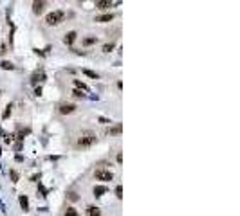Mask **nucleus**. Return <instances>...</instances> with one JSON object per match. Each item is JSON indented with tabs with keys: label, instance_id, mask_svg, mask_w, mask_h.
<instances>
[{
	"label": "nucleus",
	"instance_id": "obj_25",
	"mask_svg": "<svg viewBox=\"0 0 240 216\" xmlns=\"http://www.w3.org/2000/svg\"><path fill=\"white\" fill-rule=\"evenodd\" d=\"M13 141V135H5V142H11Z\"/></svg>",
	"mask_w": 240,
	"mask_h": 216
},
{
	"label": "nucleus",
	"instance_id": "obj_16",
	"mask_svg": "<svg viewBox=\"0 0 240 216\" xmlns=\"http://www.w3.org/2000/svg\"><path fill=\"white\" fill-rule=\"evenodd\" d=\"M74 85H76V88H78V90H79V88H81V90H89V87H87L85 83H81L79 79H76V81H74Z\"/></svg>",
	"mask_w": 240,
	"mask_h": 216
},
{
	"label": "nucleus",
	"instance_id": "obj_21",
	"mask_svg": "<svg viewBox=\"0 0 240 216\" xmlns=\"http://www.w3.org/2000/svg\"><path fill=\"white\" fill-rule=\"evenodd\" d=\"M72 96H74V97H85V94H83L81 90H78V88H76V90L72 92Z\"/></svg>",
	"mask_w": 240,
	"mask_h": 216
},
{
	"label": "nucleus",
	"instance_id": "obj_23",
	"mask_svg": "<svg viewBox=\"0 0 240 216\" xmlns=\"http://www.w3.org/2000/svg\"><path fill=\"white\" fill-rule=\"evenodd\" d=\"M99 121H101L103 124H108V123H110V121H108V119H105V117H99Z\"/></svg>",
	"mask_w": 240,
	"mask_h": 216
},
{
	"label": "nucleus",
	"instance_id": "obj_13",
	"mask_svg": "<svg viewBox=\"0 0 240 216\" xmlns=\"http://www.w3.org/2000/svg\"><path fill=\"white\" fill-rule=\"evenodd\" d=\"M20 205H22L23 211H29V200H27V196H20Z\"/></svg>",
	"mask_w": 240,
	"mask_h": 216
},
{
	"label": "nucleus",
	"instance_id": "obj_20",
	"mask_svg": "<svg viewBox=\"0 0 240 216\" xmlns=\"http://www.w3.org/2000/svg\"><path fill=\"white\" fill-rule=\"evenodd\" d=\"M116 196H117L119 200L123 198V187H121V186H117V187H116Z\"/></svg>",
	"mask_w": 240,
	"mask_h": 216
},
{
	"label": "nucleus",
	"instance_id": "obj_24",
	"mask_svg": "<svg viewBox=\"0 0 240 216\" xmlns=\"http://www.w3.org/2000/svg\"><path fill=\"white\" fill-rule=\"evenodd\" d=\"M34 94H36V96H40V94H42V88H40V87H36V90H34Z\"/></svg>",
	"mask_w": 240,
	"mask_h": 216
},
{
	"label": "nucleus",
	"instance_id": "obj_14",
	"mask_svg": "<svg viewBox=\"0 0 240 216\" xmlns=\"http://www.w3.org/2000/svg\"><path fill=\"white\" fill-rule=\"evenodd\" d=\"M83 74H87L89 78H92V79H98L99 76H98V72H94V70H89V68H83Z\"/></svg>",
	"mask_w": 240,
	"mask_h": 216
},
{
	"label": "nucleus",
	"instance_id": "obj_5",
	"mask_svg": "<svg viewBox=\"0 0 240 216\" xmlns=\"http://www.w3.org/2000/svg\"><path fill=\"white\" fill-rule=\"evenodd\" d=\"M121 132H123V126H121V123H117L116 126H112V128H107V135H121Z\"/></svg>",
	"mask_w": 240,
	"mask_h": 216
},
{
	"label": "nucleus",
	"instance_id": "obj_11",
	"mask_svg": "<svg viewBox=\"0 0 240 216\" xmlns=\"http://www.w3.org/2000/svg\"><path fill=\"white\" fill-rule=\"evenodd\" d=\"M0 67H2L4 70H14V63H13V61H7V59H4V61L0 63Z\"/></svg>",
	"mask_w": 240,
	"mask_h": 216
},
{
	"label": "nucleus",
	"instance_id": "obj_8",
	"mask_svg": "<svg viewBox=\"0 0 240 216\" xmlns=\"http://www.w3.org/2000/svg\"><path fill=\"white\" fill-rule=\"evenodd\" d=\"M105 193H107V187H105V186H96V187H94V196H96V198L103 196Z\"/></svg>",
	"mask_w": 240,
	"mask_h": 216
},
{
	"label": "nucleus",
	"instance_id": "obj_17",
	"mask_svg": "<svg viewBox=\"0 0 240 216\" xmlns=\"http://www.w3.org/2000/svg\"><path fill=\"white\" fill-rule=\"evenodd\" d=\"M11 108H13V105H7V106H5V110H4V114H2V119H7V117L11 115Z\"/></svg>",
	"mask_w": 240,
	"mask_h": 216
},
{
	"label": "nucleus",
	"instance_id": "obj_2",
	"mask_svg": "<svg viewBox=\"0 0 240 216\" xmlns=\"http://www.w3.org/2000/svg\"><path fill=\"white\" fill-rule=\"evenodd\" d=\"M63 18H65V11L56 9V11H52V13H49V14L45 16V23H47V25H58V23L63 22Z\"/></svg>",
	"mask_w": 240,
	"mask_h": 216
},
{
	"label": "nucleus",
	"instance_id": "obj_6",
	"mask_svg": "<svg viewBox=\"0 0 240 216\" xmlns=\"http://www.w3.org/2000/svg\"><path fill=\"white\" fill-rule=\"evenodd\" d=\"M112 20H114V14H112V13H107V14L96 16V22H99V23H107V22H112Z\"/></svg>",
	"mask_w": 240,
	"mask_h": 216
},
{
	"label": "nucleus",
	"instance_id": "obj_18",
	"mask_svg": "<svg viewBox=\"0 0 240 216\" xmlns=\"http://www.w3.org/2000/svg\"><path fill=\"white\" fill-rule=\"evenodd\" d=\"M96 41H98L96 36H92V38H85V40H83V45H92V43H96Z\"/></svg>",
	"mask_w": 240,
	"mask_h": 216
},
{
	"label": "nucleus",
	"instance_id": "obj_4",
	"mask_svg": "<svg viewBox=\"0 0 240 216\" xmlns=\"http://www.w3.org/2000/svg\"><path fill=\"white\" fill-rule=\"evenodd\" d=\"M76 110V106L72 105V103H63V105H60V108H58V112L61 114V115H67V114H72Z\"/></svg>",
	"mask_w": 240,
	"mask_h": 216
},
{
	"label": "nucleus",
	"instance_id": "obj_9",
	"mask_svg": "<svg viewBox=\"0 0 240 216\" xmlns=\"http://www.w3.org/2000/svg\"><path fill=\"white\" fill-rule=\"evenodd\" d=\"M43 5H45V2H33V11L36 14H40L43 11Z\"/></svg>",
	"mask_w": 240,
	"mask_h": 216
},
{
	"label": "nucleus",
	"instance_id": "obj_3",
	"mask_svg": "<svg viewBox=\"0 0 240 216\" xmlns=\"http://www.w3.org/2000/svg\"><path fill=\"white\" fill-rule=\"evenodd\" d=\"M94 177H96L98 180H103V182H108V180H112V178H114L112 171H107V169H98V171L94 173Z\"/></svg>",
	"mask_w": 240,
	"mask_h": 216
},
{
	"label": "nucleus",
	"instance_id": "obj_1",
	"mask_svg": "<svg viewBox=\"0 0 240 216\" xmlns=\"http://www.w3.org/2000/svg\"><path fill=\"white\" fill-rule=\"evenodd\" d=\"M96 141H98V137H96L94 132H89V130L87 132H81L79 137H78V141H76V148H89Z\"/></svg>",
	"mask_w": 240,
	"mask_h": 216
},
{
	"label": "nucleus",
	"instance_id": "obj_15",
	"mask_svg": "<svg viewBox=\"0 0 240 216\" xmlns=\"http://www.w3.org/2000/svg\"><path fill=\"white\" fill-rule=\"evenodd\" d=\"M114 47H116V43H114V41H110V43H105V45H103V52H110Z\"/></svg>",
	"mask_w": 240,
	"mask_h": 216
},
{
	"label": "nucleus",
	"instance_id": "obj_19",
	"mask_svg": "<svg viewBox=\"0 0 240 216\" xmlns=\"http://www.w3.org/2000/svg\"><path fill=\"white\" fill-rule=\"evenodd\" d=\"M65 216H79V214H78V211H76V209H72V207H67Z\"/></svg>",
	"mask_w": 240,
	"mask_h": 216
},
{
	"label": "nucleus",
	"instance_id": "obj_22",
	"mask_svg": "<svg viewBox=\"0 0 240 216\" xmlns=\"http://www.w3.org/2000/svg\"><path fill=\"white\" fill-rule=\"evenodd\" d=\"M11 178H13V182H18V175H16V171H11Z\"/></svg>",
	"mask_w": 240,
	"mask_h": 216
},
{
	"label": "nucleus",
	"instance_id": "obj_12",
	"mask_svg": "<svg viewBox=\"0 0 240 216\" xmlns=\"http://www.w3.org/2000/svg\"><path fill=\"white\" fill-rule=\"evenodd\" d=\"M112 5V2H108V0H99V2H96V7H99V9H107V7H110Z\"/></svg>",
	"mask_w": 240,
	"mask_h": 216
},
{
	"label": "nucleus",
	"instance_id": "obj_10",
	"mask_svg": "<svg viewBox=\"0 0 240 216\" xmlns=\"http://www.w3.org/2000/svg\"><path fill=\"white\" fill-rule=\"evenodd\" d=\"M74 40H76V32H74V31H70V32H67V34H65V38H63V41H65L67 45H70V43H72Z\"/></svg>",
	"mask_w": 240,
	"mask_h": 216
},
{
	"label": "nucleus",
	"instance_id": "obj_7",
	"mask_svg": "<svg viewBox=\"0 0 240 216\" xmlns=\"http://www.w3.org/2000/svg\"><path fill=\"white\" fill-rule=\"evenodd\" d=\"M87 216H101L99 207H96V205H89V207H87Z\"/></svg>",
	"mask_w": 240,
	"mask_h": 216
},
{
	"label": "nucleus",
	"instance_id": "obj_26",
	"mask_svg": "<svg viewBox=\"0 0 240 216\" xmlns=\"http://www.w3.org/2000/svg\"><path fill=\"white\" fill-rule=\"evenodd\" d=\"M5 52V45H0V54H4Z\"/></svg>",
	"mask_w": 240,
	"mask_h": 216
}]
</instances>
